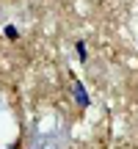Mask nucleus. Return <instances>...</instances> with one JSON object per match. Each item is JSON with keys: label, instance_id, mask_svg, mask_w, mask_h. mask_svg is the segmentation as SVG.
Segmentation results:
<instances>
[{"label": "nucleus", "instance_id": "obj_1", "mask_svg": "<svg viewBox=\"0 0 138 149\" xmlns=\"http://www.w3.org/2000/svg\"><path fill=\"white\" fill-rule=\"evenodd\" d=\"M72 94H75V100H77L80 108H89V105H91V100H89V94H86V86H83V83L75 80V83H72Z\"/></svg>", "mask_w": 138, "mask_h": 149}, {"label": "nucleus", "instance_id": "obj_2", "mask_svg": "<svg viewBox=\"0 0 138 149\" xmlns=\"http://www.w3.org/2000/svg\"><path fill=\"white\" fill-rule=\"evenodd\" d=\"M75 50H77L80 61H86V42H77V44H75Z\"/></svg>", "mask_w": 138, "mask_h": 149}, {"label": "nucleus", "instance_id": "obj_3", "mask_svg": "<svg viewBox=\"0 0 138 149\" xmlns=\"http://www.w3.org/2000/svg\"><path fill=\"white\" fill-rule=\"evenodd\" d=\"M6 36H8V39H17V36H20V31H17L14 25H6Z\"/></svg>", "mask_w": 138, "mask_h": 149}]
</instances>
